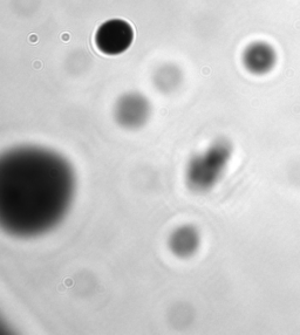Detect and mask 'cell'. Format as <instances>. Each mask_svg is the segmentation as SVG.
I'll return each instance as SVG.
<instances>
[{
	"instance_id": "1",
	"label": "cell",
	"mask_w": 300,
	"mask_h": 335,
	"mask_svg": "<svg viewBox=\"0 0 300 335\" xmlns=\"http://www.w3.org/2000/svg\"><path fill=\"white\" fill-rule=\"evenodd\" d=\"M72 164L58 152L18 147L0 159V224L6 233L34 238L64 220L75 196Z\"/></svg>"
},
{
	"instance_id": "2",
	"label": "cell",
	"mask_w": 300,
	"mask_h": 335,
	"mask_svg": "<svg viewBox=\"0 0 300 335\" xmlns=\"http://www.w3.org/2000/svg\"><path fill=\"white\" fill-rule=\"evenodd\" d=\"M231 156L226 142H216L204 152L196 155L189 162L185 171L188 186L196 192H206L223 177Z\"/></svg>"
},
{
	"instance_id": "3",
	"label": "cell",
	"mask_w": 300,
	"mask_h": 335,
	"mask_svg": "<svg viewBox=\"0 0 300 335\" xmlns=\"http://www.w3.org/2000/svg\"><path fill=\"white\" fill-rule=\"evenodd\" d=\"M134 32L129 22L112 19L103 22L95 33V45L106 55H119L130 47Z\"/></svg>"
},
{
	"instance_id": "4",
	"label": "cell",
	"mask_w": 300,
	"mask_h": 335,
	"mask_svg": "<svg viewBox=\"0 0 300 335\" xmlns=\"http://www.w3.org/2000/svg\"><path fill=\"white\" fill-rule=\"evenodd\" d=\"M150 104L144 96L130 93L120 99L116 104L117 122L128 129L140 128L148 121Z\"/></svg>"
},
{
	"instance_id": "5",
	"label": "cell",
	"mask_w": 300,
	"mask_h": 335,
	"mask_svg": "<svg viewBox=\"0 0 300 335\" xmlns=\"http://www.w3.org/2000/svg\"><path fill=\"white\" fill-rule=\"evenodd\" d=\"M199 244V232L191 225L179 226L169 237V249L178 258L192 257L198 250Z\"/></svg>"
},
{
	"instance_id": "6",
	"label": "cell",
	"mask_w": 300,
	"mask_h": 335,
	"mask_svg": "<svg viewBox=\"0 0 300 335\" xmlns=\"http://www.w3.org/2000/svg\"><path fill=\"white\" fill-rule=\"evenodd\" d=\"M272 53L265 46H252L245 53L244 61L247 69L253 73H263L272 65Z\"/></svg>"
},
{
	"instance_id": "7",
	"label": "cell",
	"mask_w": 300,
	"mask_h": 335,
	"mask_svg": "<svg viewBox=\"0 0 300 335\" xmlns=\"http://www.w3.org/2000/svg\"><path fill=\"white\" fill-rule=\"evenodd\" d=\"M179 80H181L179 73H178L177 69L172 68V67H164V68H162L158 71L157 76H156L157 87L165 91H170L173 88H176L177 84L179 83Z\"/></svg>"
}]
</instances>
